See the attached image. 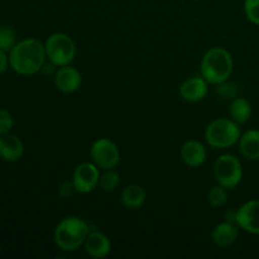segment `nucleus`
<instances>
[{"label": "nucleus", "instance_id": "nucleus-1", "mask_svg": "<svg viewBox=\"0 0 259 259\" xmlns=\"http://www.w3.org/2000/svg\"><path fill=\"white\" fill-rule=\"evenodd\" d=\"M9 52L10 68L22 76H32L39 72L47 58L45 45L35 38L17 42Z\"/></svg>", "mask_w": 259, "mask_h": 259}, {"label": "nucleus", "instance_id": "nucleus-2", "mask_svg": "<svg viewBox=\"0 0 259 259\" xmlns=\"http://www.w3.org/2000/svg\"><path fill=\"white\" fill-rule=\"evenodd\" d=\"M233 72V58L227 50L215 47L207 51L201 61V76L212 85L229 80Z\"/></svg>", "mask_w": 259, "mask_h": 259}, {"label": "nucleus", "instance_id": "nucleus-3", "mask_svg": "<svg viewBox=\"0 0 259 259\" xmlns=\"http://www.w3.org/2000/svg\"><path fill=\"white\" fill-rule=\"evenodd\" d=\"M89 233L90 229L85 220L78 217H67L56 227V245L65 252H73L85 243Z\"/></svg>", "mask_w": 259, "mask_h": 259}, {"label": "nucleus", "instance_id": "nucleus-4", "mask_svg": "<svg viewBox=\"0 0 259 259\" xmlns=\"http://www.w3.org/2000/svg\"><path fill=\"white\" fill-rule=\"evenodd\" d=\"M239 124L233 119L219 118L212 120L205 131V138L209 146L217 149H227L234 146L240 138Z\"/></svg>", "mask_w": 259, "mask_h": 259}, {"label": "nucleus", "instance_id": "nucleus-5", "mask_svg": "<svg viewBox=\"0 0 259 259\" xmlns=\"http://www.w3.org/2000/svg\"><path fill=\"white\" fill-rule=\"evenodd\" d=\"M46 56L53 66L62 67L75 60L76 45L72 38L66 33H53L45 43Z\"/></svg>", "mask_w": 259, "mask_h": 259}, {"label": "nucleus", "instance_id": "nucleus-6", "mask_svg": "<svg viewBox=\"0 0 259 259\" xmlns=\"http://www.w3.org/2000/svg\"><path fill=\"white\" fill-rule=\"evenodd\" d=\"M214 175L218 184L225 189H233L242 181L243 167L239 159L232 154H222L214 163Z\"/></svg>", "mask_w": 259, "mask_h": 259}, {"label": "nucleus", "instance_id": "nucleus-7", "mask_svg": "<svg viewBox=\"0 0 259 259\" xmlns=\"http://www.w3.org/2000/svg\"><path fill=\"white\" fill-rule=\"evenodd\" d=\"M93 162L101 169H113L120 161V152L116 144L110 139L100 138L90 148Z\"/></svg>", "mask_w": 259, "mask_h": 259}, {"label": "nucleus", "instance_id": "nucleus-8", "mask_svg": "<svg viewBox=\"0 0 259 259\" xmlns=\"http://www.w3.org/2000/svg\"><path fill=\"white\" fill-rule=\"evenodd\" d=\"M100 172L99 167L91 162H83L76 167L72 176L73 190L80 194L93 192L99 186Z\"/></svg>", "mask_w": 259, "mask_h": 259}, {"label": "nucleus", "instance_id": "nucleus-9", "mask_svg": "<svg viewBox=\"0 0 259 259\" xmlns=\"http://www.w3.org/2000/svg\"><path fill=\"white\" fill-rule=\"evenodd\" d=\"M237 225L250 234L259 235V200H252L237 210Z\"/></svg>", "mask_w": 259, "mask_h": 259}, {"label": "nucleus", "instance_id": "nucleus-10", "mask_svg": "<svg viewBox=\"0 0 259 259\" xmlns=\"http://www.w3.org/2000/svg\"><path fill=\"white\" fill-rule=\"evenodd\" d=\"M82 77L77 68L72 66H62L55 73V85L65 94H72L80 89Z\"/></svg>", "mask_w": 259, "mask_h": 259}, {"label": "nucleus", "instance_id": "nucleus-11", "mask_svg": "<svg viewBox=\"0 0 259 259\" xmlns=\"http://www.w3.org/2000/svg\"><path fill=\"white\" fill-rule=\"evenodd\" d=\"M207 91H209L207 81L202 76L187 78L180 86V95L185 101H189V103H197V101L205 99Z\"/></svg>", "mask_w": 259, "mask_h": 259}, {"label": "nucleus", "instance_id": "nucleus-12", "mask_svg": "<svg viewBox=\"0 0 259 259\" xmlns=\"http://www.w3.org/2000/svg\"><path fill=\"white\" fill-rule=\"evenodd\" d=\"M24 154V146L20 138L10 133L0 136V158L5 162H18Z\"/></svg>", "mask_w": 259, "mask_h": 259}, {"label": "nucleus", "instance_id": "nucleus-13", "mask_svg": "<svg viewBox=\"0 0 259 259\" xmlns=\"http://www.w3.org/2000/svg\"><path fill=\"white\" fill-rule=\"evenodd\" d=\"M206 157L207 153L204 144L195 139L187 141L181 148V159L186 166L191 167V168H197V167L202 166L206 161Z\"/></svg>", "mask_w": 259, "mask_h": 259}, {"label": "nucleus", "instance_id": "nucleus-14", "mask_svg": "<svg viewBox=\"0 0 259 259\" xmlns=\"http://www.w3.org/2000/svg\"><path fill=\"white\" fill-rule=\"evenodd\" d=\"M85 250L91 258H105L110 253L111 243L105 234L100 232H90L85 243Z\"/></svg>", "mask_w": 259, "mask_h": 259}, {"label": "nucleus", "instance_id": "nucleus-15", "mask_svg": "<svg viewBox=\"0 0 259 259\" xmlns=\"http://www.w3.org/2000/svg\"><path fill=\"white\" fill-rule=\"evenodd\" d=\"M238 239V229L232 223H220L212 229L211 240L217 247L228 248Z\"/></svg>", "mask_w": 259, "mask_h": 259}, {"label": "nucleus", "instance_id": "nucleus-16", "mask_svg": "<svg viewBox=\"0 0 259 259\" xmlns=\"http://www.w3.org/2000/svg\"><path fill=\"white\" fill-rule=\"evenodd\" d=\"M239 149L243 156L249 161L259 159V131L250 129L239 138Z\"/></svg>", "mask_w": 259, "mask_h": 259}, {"label": "nucleus", "instance_id": "nucleus-17", "mask_svg": "<svg viewBox=\"0 0 259 259\" xmlns=\"http://www.w3.org/2000/svg\"><path fill=\"white\" fill-rule=\"evenodd\" d=\"M146 191L139 185H128L121 191V202L128 209H138L146 201Z\"/></svg>", "mask_w": 259, "mask_h": 259}, {"label": "nucleus", "instance_id": "nucleus-18", "mask_svg": "<svg viewBox=\"0 0 259 259\" xmlns=\"http://www.w3.org/2000/svg\"><path fill=\"white\" fill-rule=\"evenodd\" d=\"M230 116L238 124H244L252 116V105L244 98H235L229 108Z\"/></svg>", "mask_w": 259, "mask_h": 259}, {"label": "nucleus", "instance_id": "nucleus-19", "mask_svg": "<svg viewBox=\"0 0 259 259\" xmlns=\"http://www.w3.org/2000/svg\"><path fill=\"white\" fill-rule=\"evenodd\" d=\"M228 201V194L227 189L220 185L212 187L207 192V202L210 204V206L212 207H220L223 205H225V202Z\"/></svg>", "mask_w": 259, "mask_h": 259}, {"label": "nucleus", "instance_id": "nucleus-20", "mask_svg": "<svg viewBox=\"0 0 259 259\" xmlns=\"http://www.w3.org/2000/svg\"><path fill=\"white\" fill-rule=\"evenodd\" d=\"M120 182V177L113 169H105L103 175H100V180H99V186L104 190V191H114L116 187L119 186Z\"/></svg>", "mask_w": 259, "mask_h": 259}, {"label": "nucleus", "instance_id": "nucleus-21", "mask_svg": "<svg viewBox=\"0 0 259 259\" xmlns=\"http://www.w3.org/2000/svg\"><path fill=\"white\" fill-rule=\"evenodd\" d=\"M17 43V34L9 27L0 28V50L10 51Z\"/></svg>", "mask_w": 259, "mask_h": 259}, {"label": "nucleus", "instance_id": "nucleus-22", "mask_svg": "<svg viewBox=\"0 0 259 259\" xmlns=\"http://www.w3.org/2000/svg\"><path fill=\"white\" fill-rule=\"evenodd\" d=\"M244 9L248 19L253 24L259 25V0H245Z\"/></svg>", "mask_w": 259, "mask_h": 259}, {"label": "nucleus", "instance_id": "nucleus-23", "mask_svg": "<svg viewBox=\"0 0 259 259\" xmlns=\"http://www.w3.org/2000/svg\"><path fill=\"white\" fill-rule=\"evenodd\" d=\"M14 125V119L12 114L5 109H0V136L5 133H9Z\"/></svg>", "mask_w": 259, "mask_h": 259}, {"label": "nucleus", "instance_id": "nucleus-24", "mask_svg": "<svg viewBox=\"0 0 259 259\" xmlns=\"http://www.w3.org/2000/svg\"><path fill=\"white\" fill-rule=\"evenodd\" d=\"M218 94L222 95L224 99H230V98H235L237 95L238 90H237V86L234 83H230L227 81L224 82L219 83V88H218Z\"/></svg>", "mask_w": 259, "mask_h": 259}, {"label": "nucleus", "instance_id": "nucleus-25", "mask_svg": "<svg viewBox=\"0 0 259 259\" xmlns=\"http://www.w3.org/2000/svg\"><path fill=\"white\" fill-rule=\"evenodd\" d=\"M9 67V57L5 55V51L0 50V75L4 73Z\"/></svg>", "mask_w": 259, "mask_h": 259}, {"label": "nucleus", "instance_id": "nucleus-26", "mask_svg": "<svg viewBox=\"0 0 259 259\" xmlns=\"http://www.w3.org/2000/svg\"><path fill=\"white\" fill-rule=\"evenodd\" d=\"M225 219H227L228 223L237 225V211H233V210L228 211L227 215H225Z\"/></svg>", "mask_w": 259, "mask_h": 259}]
</instances>
